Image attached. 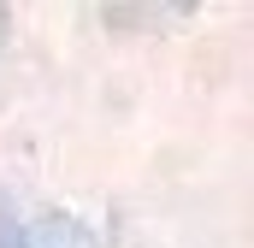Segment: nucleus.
<instances>
[{"label": "nucleus", "instance_id": "1", "mask_svg": "<svg viewBox=\"0 0 254 248\" xmlns=\"http://www.w3.org/2000/svg\"><path fill=\"white\" fill-rule=\"evenodd\" d=\"M0 248H101V237L71 213L0 207Z\"/></svg>", "mask_w": 254, "mask_h": 248}, {"label": "nucleus", "instance_id": "2", "mask_svg": "<svg viewBox=\"0 0 254 248\" xmlns=\"http://www.w3.org/2000/svg\"><path fill=\"white\" fill-rule=\"evenodd\" d=\"M0 48H6V12H0Z\"/></svg>", "mask_w": 254, "mask_h": 248}]
</instances>
